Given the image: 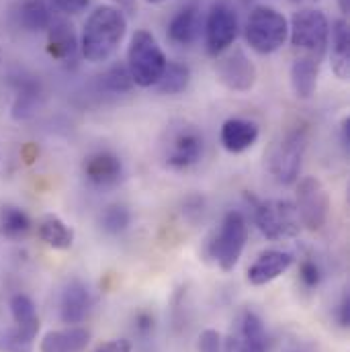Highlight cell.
I'll return each mask as SVG.
<instances>
[{
  "instance_id": "83f0119b",
  "label": "cell",
  "mask_w": 350,
  "mask_h": 352,
  "mask_svg": "<svg viewBox=\"0 0 350 352\" xmlns=\"http://www.w3.org/2000/svg\"><path fill=\"white\" fill-rule=\"evenodd\" d=\"M133 87L135 85H133L125 64H115L105 74L98 76V88L105 92H111V94H123V92H129Z\"/></svg>"
},
{
  "instance_id": "d4e9b609",
  "label": "cell",
  "mask_w": 350,
  "mask_h": 352,
  "mask_svg": "<svg viewBox=\"0 0 350 352\" xmlns=\"http://www.w3.org/2000/svg\"><path fill=\"white\" fill-rule=\"evenodd\" d=\"M37 234L41 238V242H45L50 248L54 250H68L74 244V232L72 228L60 219L58 215H45L39 221Z\"/></svg>"
},
{
  "instance_id": "ffe728a7",
  "label": "cell",
  "mask_w": 350,
  "mask_h": 352,
  "mask_svg": "<svg viewBox=\"0 0 350 352\" xmlns=\"http://www.w3.org/2000/svg\"><path fill=\"white\" fill-rule=\"evenodd\" d=\"M90 344V332L83 326H68L64 330L47 332L41 342L39 352H83Z\"/></svg>"
},
{
  "instance_id": "7a4b0ae2",
  "label": "cell",
  "mask_w": 350,
  "mask_h": 352,
  "mask_svg": "<svg viewBox=\"0 0 350 352\" xmlns=\"http://www.w3.org/2000/svg\"><path fill=\"white\" fill-rule=\"evenodd\" d=\"M205 140L197 125L175 121L166 127L160 142V156L171 170H188L203 158Z\"/></svg>"
},
{
  "instance_id": "1f68e13d",
  "label": "cell",
  "mask_w": 350,
  "mask_h": 352,
  "mask_svg": "<svg viewBox=\"0 0 350 352\" xmlns=\"http://www.w3.org/2000/svg\"><path fill=\"white\" fill-rule=\"evenodd\" d=\"M56 8H60L64 14H80L88 6L90 0H52Z\"/></svg>"
},
{
  "instance_id": "cb8c5ba5",
  "label": "cell",
  "mask_w": 350,
  "mask_h": 352,
  "mask_svg": "<svg viewBox=\"0 0 350 352\" xmlns=\"http://www.w3.org/2000/svg\"><path fill=\"white\" fill-rule=\"evenodd\" d=\"M350 66V31L344 19L334 21L332 25V70L340 80L349 78Z\"/></svg>"
},
{
  "instance_id": "9a60e30c",
  "label": "cell",
  "mask_w": 350,
  "mask_h": 352,
  "mask_svg": "<svg viewBox=\"0 0 350 352\" xmlns=\"http://www.w3.org/2000/svg\"><path fill=\"white\" fill-rule=\"evenodd\" d=\"M14 87V100H12V117L19 121L31 119L41 100H43V88L37 76L31 74H19L12 80Z\"/></svg>"
},
{
  "instance_id": "52a82bcc",
  "label": "cell",
  "mask_w": 350,
  "mask_h": 352,
  "mask_svg": "<svg viewBox=\"0 0 350 352\" xmlns=\"http://www.w3.org/2000/svg\"><path fill=\"white\" fill-rule=\"evenodd\" d=\"M254 221L266 240L278 242L285 238H295L301 230L297 209L289 201H261L254 207Z\"/></svg>"
},
{
  "instance_id": "836d02e7",
  "label": "cell",
  "mask_w": 350,
  "mask_h": 352,
  "mask_svg": "<svg viewBox=\"0 0 350 352\" xmlns=\"http://www.w3.org/2000/svg\"><path fill=\"white\" fill-rule=\"evenodd\" d=\"M94 352H131V342L125 338H115V340L102 342Z\"/></svg>"
},
{
  "instance_id": "30bf717a",
  "label": "cell",
  "mask_w": 350,
  "mask_h": 352,
  "mask_svg": "<svg viewBox=\"0 0 350 352\" xmlns=\"http://www.w3.org/2000/svg\"><path fill=\"white\" fill-rule=\"evenodd\" d=\"M238 31L240 25L234 8L226 2L213 4L205 21V45L209 56L217 58L223 52H228L234 45Z\"/></svg>"
},
{
  "instance_id": "5bb4252c",
  "label": "cell",
  "mask_w": 350,
  "mask_h": 352,
  "mask_svg": "<svg viewBox=\"0 0 350 352\" xmlns=\"http://www.w3.org/2000/svg\"><path fill=\"white\" fill-rule=\"evenodd\" d=\"M90 305H92V297L88 287L74 278L70 280L60 297V320L68 326H78L87 320V316L90 314Z\"/></svg>"
},
{
  "instance_id": "f35d334b",
  "label": "cell",
  "mask_w": 350,
  "mask_h": 352,
  "mask_svg": "<svg viewBox=\"0 0 350 352\" xmlns=\"http://www.w3.org/2000/svg\"><path fill=\"white\" fill-rule=\"evenodd\" d=\"M144 2H148V4H162V2H166V0H144Z\"/></svg>"
},
{
  "instance_id": "8d00e7d4",
  "label": "cell",
  "mask_w": 350,
  "mask_h": 352,
  "mask_svg": "<svg viewBox=\"0 0 350 352\" xmlns=\"http://www.w3.org/2000/svg\"><path fill=\"white\" fill-rule=\"evenodd\" d=\"M283 352H307L301 344H297V342H289L287 346H285V351Z\"/></svg>"
},
{
  "instance_id": "e575fe53",
  "label": "cell",
  "mask_w": 350,
  "mask_h": 352,
  "mask_svg": "<svg viewBox=\"0 0 350 352\" xmlns=\"http://www.w3.org/2000/svg\"><path fill=\"white\" fill-rule=\"evenodd\" d=\"M336 318H338V324L342 328H349L350 326V293H344L338 307H336Z\"/></svg>"
},
{
  "instance_id": "ba28073f",
  "label": "cell",
  "mask_w": 350,
  "mask_h": 352,
  "mask_svg": "<svg viewBox=\"0 0 350 352\" xmlns=\"http://www.w3.org/2000/svg\"><path fill=\"white\" fill-rule=\"evenodd\" d=\"M299 221L311 230L320 232L330 213V195L324 186V182L316 176H305L297 184V203H295Z\"/></svg>"
},
{
  "instance_id": "5b68a950",
  "label": "cell",
  "mask_w": 350,
  "mask_h": 352,
  "mask_svg": "<svg viewBox=\"0 0 350 352\" xmlns=\"http://www.w3.org/2000/svg\"><path fill=\"white\" fill-rule=\"evenodd\" d=\"M289 39L295 50H301L309 58L320 60L330 41L328 16L318 8L297 10L289 23Z\"/></svg>"
},
{
  "instance_id": "74e56055",
  "label": "cell",
  "mask_w": 350,
  "mask_h": 352,
  "mask_svg": "<svg viewBox=\"0 0 350 352\" xmlns=\"http://www.w3.org/2000/svg\"><path fill=\"white\" fill-rule=\"evenodd\" d=\"M117 2H119L121 6H125L129 12H133V0H117Z\"/></svg>"
},
{
  "instance_id": "4fadbf2b",
  "label": "cell",
  "mask_w": 350,
  "mask_h": 352,
  "mask_svg": "<svg viewBox=\"0 0 350 352\" xmlns=\"http://www.w3.org/2000/svg\"><path fill=\"white\" fill-rule=\"evenodd\" d=\"M270 340L261 316L252 309L242 311L238 320V336L230 340V352H268Z\"/></svg>"
},
{
  "instance_id": "3957f363",
  "label": "cell",
  "mask_w": 350,
  "mask_h": 352,
  "mask_svg": "<svg viewBox=\"0 0 350 352\" xmlns=\"http://www.w3.org/2000/svg\"><path fill=\"white\" fill-rule=\"evenodd\" d=\"M168 60L150 31H135L127 50V70L133 85L142 88L156 87Z\"/></svg>"
},
{
  "instance_id": "d6986e66",
  "label": "cell",
  "mask_w": 350,
  "mask_h": 352,
  "mask_svg": "<svg viewBox=\"0 0 350 352\" xmlns=\"http://www.w3.org/2000/svg\"><path fill=\"white\" fill-rule=\"evenodd\" d=\"M221 146L230 152V154H242L246 150H250L259 135H261V129L254 121H248V119H240V117H234V119H228L223 125H221Z\"/></svg>"
},
{
  "instance_id": "e0dca14e",
  "label": "cell",
  "mask_w": 350,
  "mask_h": 352,
  "mask_svg": "<svg viewBox=\"0 0 350 352\" xmlns=\"http://www.w3.org/2000/svg\"><path fill=\"white\" fill-rule=\"evenodd\" d=\"M47 31V54L58 62L74 60L78 52V37L70 21L64 16H54Z\"/></svg>"
},
{
  "instance_id": "60d3db41",
  "label": "cell",
  "mask_w": 350,
  "mask_h": 352,
  "mask_svg": "<svg viewBox=\"0 0 350 352\" xmlns=\"http://www.w3.org/2000/svg\"><path fill=\"white\" fill-rule=\"evenodd\" d=\"M293 2H301V0H293Z\"/></svg>"
},
{
  "instance_id": "8992f818",
  "label": "cell",
  "mask_w": 350,
  "mask_h": 352,
  "mask_svg": "<svg viewBox=\"0 0 350 352\" xmlns=\"http://www.w3.org/2000/svg\"><path fill=\"white\" fill-rule=\"evenodd\" d=\"M246 240H248V223L246 217L240 211H230L226 213L219 232L215 236V240L209 246L211 258L217 263V266L223 272H230L236 268V264L240 263L242 252L246 248Z\"/></svg>"
},
{
  "instance_id": "4dcf8cb0",
  "label": "cell",
  "mask_w": 350,
  "mask_h": 352,
  "mask_svg": "<svg viewBox=\"0 0 350 352\" xmlns=\"http://www.w3.org/2000/svg\"><path fill=\"white\" fill-rule=\"evenodd\" d=\"M199 352H221V334L217 330H203L197 342Z\"/></svg>"
},
{
  "instance_id": "7c38bea8",
  "label": "cell",
  "mask_w": 350,
  "mask_h": 352,
  "mask_svg": "<svg viewBox=\"0 0 350 352\" xmlns=\"http://www.w3.org/2000/svg\"><path fill=\"white\" fill-rule=\"evenodd\" d=\"M10 314L14 322V330L10 332V344L17 349L29 346L39 332V316L33 299L25 293H17L10 297Z\"/></svg>"
},
{
  "instance_id": "7402d4cb",
  "label": "cell",
  "mask_w": 350,
  "mask_h": 352,
  "mask_svg": "<svg viewBox=\"0 0 350 352\" xmlns=\"http://www.w3.org/2000/svg\"><path fill=\"white\" fill-rule=\"evenodd\" d=\"M12 19L25 31H45L54 14L45 0H19L12 8Z\"/></svg>"
},
{
  "instance_id": "603a6c76",
  "label": "cell",
  "mask_w": 350,
  "mask_h": 352,
  "mask_svg": "<svg viewBox=\"0 0 350 352\" xmlns=\"http://www.w3.org/2000/svg\"><path fill=\"white\" fill-rule=\"evenodd\" d=\"M318 72H320V60L301 56L291 66V87L299 98H311L318 87Z\"/></svg>"
},
{
  "instance_id": "d6a6232c",
  "label": "cell",
  "mask_w": 350,
  "mask_h": 352,
  "mask_svg": "<svg viewBox=\"0 0 350 352\" xmlns=\"http://www.w3.org/2000/svg\"><path fill=\"white\" fill-rule=\"evenodd\" d=\"M135 332L138 334H142V336H148V334H152L154 332V318H152V314H148V311H140L138 316H135Z\"/></svg>"
},
{
  "instance_id": "4316f807",
  "label": "cell",
  "mask_w": 350,
  "mask_h": 352,
  "mask_svg": "<svg viewBox=\"0 0 350 352\" xmlns=\"http://www.w3.org/2000/svg\"><path fill=\"white\" fill-rule=\"evenodd\" d=\"M190 82V70L188 66L180 62H168L160 80L156 82V90L162 94H180L184 92Z\"/></svg>"
},
{
  "instance_id": "f1b7e54d",
  "label": "cell",
  "mask_w": 350,
  "mask_h": 352,
  "mask_svg": "<svg viewBox=\"0 0 350 352\" xmlns=\"http://www.w3.org/2000/svg\"><path fill=\"white\" fill-rule=\"evenodd\" d=\"M131 223V213L123 205H109L100 213V228L109 236H119L123 234Z\"/></svg>"
},
{
  "instance_id": "484cf974",
  "label": "cell",
  "mask_w": 350,
  "mask_h": 352,
  "mask_svg": "<svg viewBox=\"0 0 350 352\" xmlns=\"http://www.w3.org/2000/svg\"><path fill=\"white\" fill-rule=\"evenodd\" d=\"M31 230L29 215L12 205H4L0 209V234L8 240H19Z\"/></svg>"
},
{
  "instance_id": "6da1fadb",
  "label": "cell",
  "mask_w": 350,
  "mask_h": 352,
  "mask_svg": "<svg viewBox=\"0 0 350 352\" xmlns=\"http://www.w3.org/2000/svg\"><path fill=\"white\" fill-rule=\"evenodd\" d=\"M127 33V16L119 6L102 4L88 14L83 31V56L87 62H107L121 45Z\"/></svg>"
},
{
  "instance_id": "ac0fdd59",
  "label": "cell",
  "mask_w": 350,
  "mask_h": 352,
  "mask_svg": "<svg viewBox=\"0 0 350 352\" xmlns=\"http://www.w3.org/2000/svg\"><path fill=\"white\" fill-rule=\"evenodd\" d=\"M293 264V254L285 250H264L263 254L248 268V283L263 287L287 272Z\"/></svg>"
},
{
  "instance_id": "9c48e42d",
  "label": "cell",
  "mask_w": 350,
  "mask_h": 352,
  "mask_svg": "<svg viewBox=\"0 0 350 352\" xmlns=\"http://www.w3.org/2000/svg\"><path fill=\"white\" fill-rule=\"evenodd\" d=\"M307 150V133L305 129H295L289 131L281 144L270 154V173L281 184H293L303 164V156Z\"/></svg>"
},
{
  "instance_id": "2e32d148",
  "label": "cell",
  "mask_w": 350,
  "mask_h": 352,
  "mask_svg": "<svg viewBox=\"0 0 350 352\" xmlns=\"http://www.w3.org/2000/svg\"><path fill=\"white\" fill-rule=\"evenodd\" d=\"M83 173L87 176L88 182L96 186H109L115 184L123 175V164L121 158L115 156L109 150H98L88 154L83 162Z\"/></svg>"
},
{
  "instance_id": "277c9868",
  "label": "cell",
  "mask_w": 350,
  "mask_h": 352,
  "mask_svg": "<svg viewBox=\"0 0 350 352\" xmlns=\"http://www.w3.org/2000/svg\"><path fill=\"white\" fill-rule=\"evenodd\" d=\"M244 37L248 45L259 54H274L289 39V21L272 6H254L246 21Z\"/></svg>"
},
{
  "instance_id": "8fae6325",
  "label": "cell",
  "mask_w": 350,
  "mask_h": 352,
  "mask_svg": "<svg viewBox=\"0 0 350 352\" xmlns=\"http://www.w3.org/2000/svg\"><path fill=\"white\" fill-rule=\"evenodd\" d=\"M215 74L223 87L234 92H248L259 80V70L242 47H234L232 52L217 56Z\"/></svg>"
},
{
  "instance_id": "d590c367",
  "label": "cell",
  "mask_w": 350,
  "mask_h": 352,
  "mask_svg": "<svg viewBox=\"0 0 350 352\" xmlns=\"http://www.w3.org/2000/svg\"><path fill=\"white\" fill-rule=\"evenodd\" d=\"M342 146H344L347 150L350 148V119L349 117L342 121Z\"/></svg>"
},
{
  "instance_id": "f546056e",
  "label": "cell",
  "mask_w": 350,
  "mask_h": 352,
  "mask_svg": "<svg viewBox=\"0 0 350 352\" xmlns=\"http://www.w3.org/2000/svg\"><path fill=\"white\" fill-rule=\"evenodd\" d=\"M299 278L301 283L307 287V289H314L320 285L322 280V272H320V266L314 263V261H303L299 266Z\"/></svg>"
},
{
  "instance_id": "44dd1931",
  "label": "cell",
  "mask_w": 350,
  "mask_h": 352,
  "mask_svg": "<svg viewBox=\"0 0 350 352\" xmlns=\"http://www.w3.org/2000/svg\"><path fill=\"white\" fill-rule=\"evenodd\" d=\"M201 35V12L197 6H184L168 23V37L176 45L188 47Z\"/></svg>"
},
{
  "instance_id": "ab89813d",
  "label": "cell",
  "mask_w": 350,
  "mask_h": 352,
  "mask_svg": "<svg viewBox=\"0 0 350 352\" xmlns=\"http://www.w3.org/2000/svg\"><path fill=\"white\" fill-rule=\"evenodd\" d=\"M0 62H2V50H0Z\"/></svg>"
}]
</instances>
